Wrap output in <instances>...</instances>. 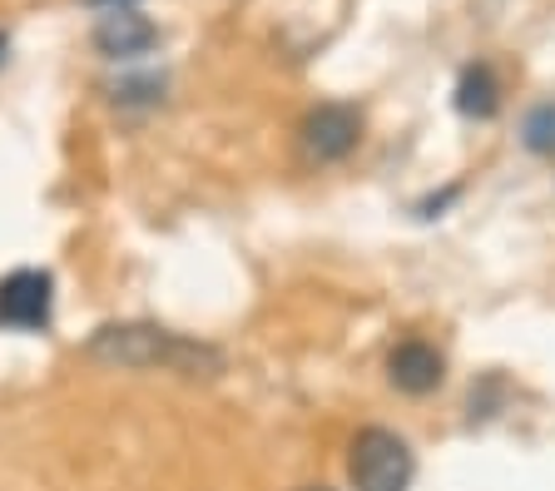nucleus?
Here are the masks:
<instances>
[{
  "instance_id": "nucleus-1",
  "label": "nucleus",
  "mask_w": 555,
  "mask_h": 491,
  "mask_svg": "<svg viewBox=\"0 0 555 491\" xmlns=\"http://www.w3.org/2000/svg\"><path fill=\"white\" fill-rule=\"evenodd\" d=\"M85 352L104 367H129V373L159 367V373H179V377H194V383H214L229 367V358L214 343L184 338V333L159 323H104L90 333Z\"/></svg>"
},
{
  "instance_id": "nucleus-2",
  "label": "nucleus",
  "mask_w": 555,
  "mask_h": 491,
  "mask_svg": "<svg viewBox=\"0 0 555 491\" xmlns=\"http://www.w3.org/2000/svg\"><path fill=\"white\" fill-rule=\"evenodd\" d=\"M347 477L358 491H406L416 477V456L392 427H362L347 447Z\"/></svg>"
},
{
  "instance_id": "nucleus-3",
  "label": "nucleus",
  "mask_w": 555,
  "mask_h": 491,
  "mask_svg": "<svg viewBox=\"0 0 555 491\" xmlns=\"http://www.w3.org/2000/svg\"><path fill=\"white\" fill-rule=\"evenodd\" d=\"M50 313H55V279L46 269H15L11 279H0V327L40 333L50 327Z\"/></svg>"
},
{
  "instance_id": "nucleus-4",
  "label": "nucleus",
  "mask_w": 555,
  "mask_h": 491,
  "mask_svg": "<svg viewBox=\"0 0 555 491\" xmlns=\"http://www.w3.org/2000/svg\"><path fill=\"white\" fill-rule=\"evenodd\" d=\"M362 140V109L343 105V100H327V105L308 109L302 119V150L312 154L318 164H337L358 150Z\"/></svg>"
},
{
  "instance_id": "nucleus-5",
  "label": "nucleus",
  "mask_w": 555,
  "mask_h": 491,
  "mask_svg": "<svg viewBox=\"0 0 555 491\" xmlns=\"http://www.w3.org/2000/svg\"><path fill=\"white\" fill-rule=\"evenodd\" d=\"M387 383H392L397 392H406V398H427V392H437V387L447 383V358H441L431 343L406 338L387 352Z\"/></svg>"
},
{
  "instance_id": "nucleus-6",
  "label": "nucleus",
  "mask_w": 555,
  "mask_h": 491,
  "mask_svg": "<svg viewBox=\"0 0 555 491\" xmlns=\"http://www.w3.org/2000/svg\"><path fill=\"white\" fill-rule=\"evenodd\" d=\"M154 46H159V25L150 15H139L134 5H109L94 21V50L109 60H134Z\"/></svg>"
},
{
  "instance_id": "nucleus-7",
  "label": "nucleus",
  "mask_w": 555,
  "mask_h": 491,
  "mask_svg": "<svg viewBox=\"0 0 555 491\" xmlns=\"http://www.w3.org/2000/svg\"><path fill=\"white\" fill-rule=\"evenodd\" d=\"M456 109L466 119H491L501 109V80L486 60H476V65L462 70V80H456Z\"/></svg>"
},
{
  "instance_id": "nucleus-8",
  "label": "nucleus",
  "mask_w": 555,
  "mask_h": 491,
  "mask_svg": "<svg viewBox=\"0 0 555 491\" xmlns=\"http://www.w3.org/2000/svg\"><path fill=\"white\" fill-rule=\"evenodd\" d=\"M520 140H526V150L531 154H555V100L551 105H535L531 115H526Z\"/></svg>"
},
{
  "instance_id": "nucleus-9",
  "label": "nucleus",
  "mask_w": 555,
  "mask_h": 491,
  "mask_svg": "<svg viewBox=\"0 0 555 491\" xmlns=\"http://www.w3.org/2000/svg\"><path fill=\"white\" fill-rule=\"evenodd\" d=\"M164 100V75H144V80L115 85V105H159Z\"/></svg>"
},
{
  "instance_id": "nucleus-10",
  "label": "nucleus",
  "mask_w": 555,
  "mask_h": 491,
  "mask_svg": "<svg viewBox=\"0 0 555 491\" xmlns=\"http://www.w3.org/2000/svg\"><path fill=\"white\" fill-rule=\"evenodd\" d=\"M90 5H104V11H109V5H134V0H90Z\"/></svg>"
},
{
  "instance_id": "nucleus-11",
  "label": "nucleus",
  "mask_w": 555,
  "mask_h": 491,
  "mask_svg": "<svg viewBox=\"0 0 555 491\" xmlns=\"http://www.w3.org/2000/svg\"><path fill=\"white\" fill-rule=\"evenodd\" d=\"M5 46H11V40H5V30H0V65H5Z\"/></svg>"
},
{
  "instance_id": "nucleus-12",
  "label": "nucleus",
  "mask_w": 555,
  "mask_h": 491,
  "mask_svg": "<svg viewBox=\"0 0 555 491\" xmlns=\"http://www.w3.org/2000/svg\"><path fill=\"white\" fill-rule=\"evenodd\" d=\"M302 491H327V487H302Z\"/></svg>"
}]
</instances>
